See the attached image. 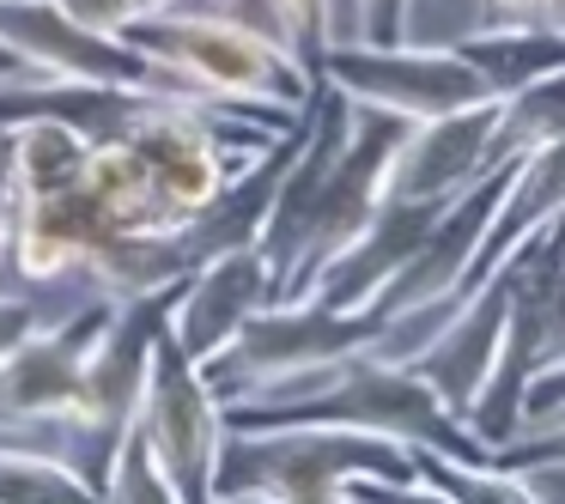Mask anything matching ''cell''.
<instances>
[{
    "mask_svg": "<svg viewBox=\"0 0 565 504\" xmlns=\"http://www.w3.org/2000/svg\"><path fill=\"white\" fill-rule=\"evenodd\" d=\"M286 426L359 431V438L426 450V455H444V462H462V468H492V450L431 389L426 371L395 365V358H377V353L341 358V365L317 371L305 383H286V389L225 401V431H286Z\"/></svg>",
    "mask_w": 565,
    "mask_h": 504,
    "instance_id": "1",
    "label": "cell"
},
{
    "mask_svg": "<svg viewBox=\"0 0 565 504\" xmlns=\"http://www.w3.org/2000/svg\"><path fill=\"white\" fill-rule=\"evenodd\" d=\"M122 43L140 50L147 62H159L164 74H177L207 104H232V110L268 116L280 128H292L317 98V74L292 43L244 25V19L207 13V7L147 13L122 31Z\"/></svg>",
    "mask_w": 565,
    "mask_h": 504,
    "instance_id": "2",
    "label": "cell"
},
{
    "mask_svg": "<svg viewBox=\"0 0 565 504\" xmlns=\"http://www.w3.org/2000/svg\"><path fill=\"white\" fill-rule=\"evenodd\" d=\"M414 450L359 431L286 426V431H225L213 498H292L334 504L353 480H414Z\"/></svg>",
    "mask_w": 565,
    "mask_h": 504,
    "instance_id": "3",
    "label": "cell"
},
{
    "mask_svg": "<svg viewBox=\"0 0 565 504\" xmlns=\"http://www.w3.org/2000/svg\"><path fill=\"white\" fill-rule=\"evenodd\" d=\"M383 334H390V322L377 310H329L317 298H305V304H268L244 322V334L201 377H207V389L220 401H244V395H262V389L305 383L317 371L341 365V358L377 353Z\"/></svg>",
    "mask_w": 565,
    "mask_h": 504,
    "instance_id": "4",
    "label": "cell"
},
{
    "mask_svg": "<svg viewBox=\"0 0 565 504\" xmlns=\"http://www.w3.org/2000/svg\"><path fill=\"white\" fill-rule=\"evenodd\" d=\"M317 86L341 92L359 110H383L402 122H431L475 104H499L492 79L456 43H353L334 37L317 55Z\"/></svg>",
    "mask_w": 565,
    "mask_h": 504,
    "instance_id": "5",
    "label": "cell"
},
{
    "mask_svg": "<svg viewBox=\"0 0 565 504\" xmlns=\"http://www.w3.org/2000/svg\"><path fill=\"white\" fill-rule=\"evenodd\" d=\"M407 128L414 122H402V116L359 110L353 104L347 152H341V164H334L329 195H322L317 219H310L305 244H298V256H292V268L274 286V304H298V298L322 280V268H329L334 256H347V249L371 232V219L390 207V176H395V152H402Z\"/></svg>",
    "mask_w": 565,
    "mask_h": 504,
    "instance_id": "6",
    "label": "cell"
},
{
    "mask_svg": "<svg viewBox=\"0 0 565 504\" xmlns=\"http://www.w3.org/2000/svg\"><path fill=\"white\" fill-rule=\"evenodd\" d=\"M171 304H177V286L116 304L110 329H104L98 353H92V365H86V377H79L74 414H67L62 431L74 438L67 462H79L92 480L104 474L110 450L122 443V431L135 426V414H140L147 371H152V341H159L164 322H171Z\"/></svg>",
    "mask_w": 565,
    "mask_h": 504,
    "instance_id": "7",
    "label": "cell"
},
{
    "mask_svg": "<svg viewBox=\"0 0 565 504\" xmlns=\"http://www.w3.org/2000/svg\"><path fill=\"white\" fill-rule=\"evenodd\" d=\"M0 55L25 79H92V86H128L171 104H207L159 62L128 50L122 37H98V31L74 25L50 0H0Z\"/></svg>",
    "mask_w": 565,
    "mask_h": 504,
    "instance_id": "8",
    "label": "cell"
},
{
    "mask_svg": "<svg viewBox=\"0 0 565 504\" xmlns=\"http://www.w3.org/2000/svg\"><path fill=\"white\" fill-rule=\"evenodd\" d=\"M135 426L164 462V474L177 480V492L189 504H213V474H220V450H225V401L183 358V346L171 341V322L152 341V371Z\"/></svg>",
    "mask_w": 565,
    "mask_h": 504,
    "instance_id": "9",
    "label": "cell"
},
{
    "mask_svg": "<svg viewBox=\"0 0 565 504\" xmlns=\"http://www.w3.org/2000/svg\"><path fill=\"white\" fill-rule=\"evenodd\" d=\"M110 317H116L110 298L86 292L62 322H43L25 346H13L0 358V438H19V431L50 438V431L67 426L79 377H86Z\"/></svg>",
    "mask_w": 565,
    "mask_h": 504,
    "instance_id": "10",
    "label": "cell"
},
{
    "mask_svg": "<svg viewBox=\"0 0 565 504\" xmlns=\"http://www.w3.org/2000/svg\"><path fill=\"white\" fill-rule=\"evenodd\" d=\"M274 304V268L256 244L249 249H225V256H207L183 286H177L171 304V341L183 346V358L195 371H207L225 346L244 334V322L256 310Z\"/></svg>",
    "mask_w": 565,
    "mask_h": 504,
    "instance_id": "11",
    "label": "cell"
},
{
    "mask_svg": "<svg viewBox=\"0 0 565 504\" xmlns=\"http://www.w3.org/2000/svg\"><path fill=\"white\" fill-rule=\"evenodd\" d=\"M499 159V104H475L456 116H431L402 135L390 176V201H450Z\"/></svg>",
    "mask_w": 565,
    "mask_h": 504,
    "instance_id": "12",
    "label": "cell"
},
{
    "mask_svg": "<svg viewBox=\"0 0 565 504\" xmlns=\"http://www.w3.org/2000/svg\"><path fill=\"white\" fill-rule=\"evenodd\" d=\"M116 237V219L104 213V201L86 183L67 195H43V201H19V225H13V274L25 286H62L79 280V268L92 261V249Z\"/></svg>",
    "mask_w": 565,
    "mask_h": 504,
    "instance_id": "13",
    "label": "cell"
},
{
    "mask_svg": "<svg viewBox=\"0 0 565 504\" xmlns=\"http://www.w3.org/2000/svg\"><path fill=\"white\" fill-rule=\"evenodd\" d=\"M7 152H13V183L19 201H43V195H67V189L86 183L92 164V140L67 122H19L0 128Z\"/></svg>",
    "mask_w": 565,
    "mask_h": 504,
    "instance_id": "14",
    "label": "cell"
},
{
    "mask_svg": "<svg viewBox=\"0 0 565 504\" xmlns=\"http://www.w3.org/2000/svg\"><path fill=\"white\" fill-rule=\"evenodd\" d=\"M0 504H104L98 480L50 443L0 438Z\"/></svg>",
    "mask_w": 565,
    "mask_h": 504,
    "instance_id": "15",
    "label": "cell"
},
{
    "mask_svg": "<svg viewBox=\"0 0 565 504\" xmlns=\"http://www.w3.org/2000/svg\"><path fill=\"white\" fill-rule=\"evenodd\" d=\"M98 492H104V504H189L177 492V480L164 474V462L152 455V443L140 438V426H128L122 443L110 450V462L98 474Z\"/></svg>",
    "mask_w": 565,
    "mask_h": 504,
    "instance_id": "16",
    "label": "cell"
},
{
    "mask_svg": "<svg viewBox=\"0 0 565 504\" xmlns=\"http://www.w3.org/2000/svg\"><path fill=\"white\" fill-rule=\"evenodd\" d=\"M565 135V74H547L535 86L499 98V159L541 147V140Z\"/></svg>",
    "mask_w": 565,
    "mask_h": 504,
    "instance_id": "17",
    "label": "cell"
},
{
    "mask_svg": "<svg viewBox=\"0 0 565 504\" xmlns=\"http://www.w3.org/2000/svg\"><path fill=\"white\" fill-rule=\"evenodd\" d=\"M414 462L456 504H547L535 492V480L511 474V468H462V462H444V455H426V450H414Z\"/></svg>",
    "mask_w": 565,
    "mask_h": 504,
    "instance_id": "18",
    "label": "cell"
},
{
    "mask_svg": "<svg viewBox=\"0 0 565 504\" xmlns=\"http://www.w3.org/2000/svg\"><path fill=\"white\" fill-rule=\"evenodd\" d=\"M268 13H274V25H280V37L292 43L310 62V74H317V55L341 37V31H334V0H268Z\"/></svg>",
    "mask_w": 565,
    "mask_h": 504,
    "instance_id": "19",
    "label": "cell"
},
{
    "mask_svg": "<svg viewBox=\"0 0 565 504\" xmlns=\"http://www.w3.org/2000/svg\"><path fill=\"white\" fill-rule=\"evenodd\" d=\"M492 468H511V474H565V419L559 426H541V431H523L516 443L492 450Z\"/></svg>",
    "mask_w": 565,
    "mask_h": 504,
    "instance_id": "20",
    "label": "cell"
},
{
    "mask_svg": "<svg viewBox=\"0 0 565 504\" xmlns=\"http://www.w3.org/2000/svg\"><path fill=\"white\" fill-rule=\"evenodd\" d=\"M353 7V43H414L419 0H347Z\"/></svg>",
    "mask_w": 565,
    "mask_h": 504,
    "instance_id": "21",
    "label": "cell"
},
{
    "mask_svg": "<svg viewBox=\"0 0 565 504\" xmlns=\"http://www.w3.org/2000/svg\"><path fill=\"white\" fill-rule=\"evenodd\" d=\"M559 419H565V365H547V371H535L529 389H523V431L559 426Z\"/></svg>",
    "mask_w": 565,
    "mask_h": 504,
    "instance_id": "22",
    "label": "cell"
},
{
    "mask_svg": "<svg viewBox=\"0 0 565 504\" xmlns=\"http://www.w3.org/2000/svg\"><path fill=\"white\" fill-rule=\"evenodd\" d=\"M347 498L353 504H456L450 492H438L426 474H414V480H353Z\"/></svg>",
    "mask_w": 565,
    "mask_h": 504,
    "instance_id": "23",
    "label": "cell"
},
{
    "mask_svg": "<svg viewBox=\"0 0 565 504\" xmlns=\"http://www.w3.org/2000/svg\"><path fill=\"white\" fill-rule=\"evenodd\" d=\"M50 7H55V13H67L74 25L98 31V37H122V31L140 19L135 0H50Z\"/></svg>",
    "mask_w": 565,
    "mask_h": 504,
    "instance_id": "24",
    "label": "cell"
},
{
    "mask_svg": "<svg viewBox=\"0 0 565 504\" xmlns=\"http://www.w3.org/2000/svg\"><path fill=\"white\" fill-rule=\"evenodd\" d=\"M43 322H50V317H43V304H38V298L0 292V358L13 353V346H25L31 334L43 329Z\"/></svg>",
    "mask_w": 565,
    "mask_h": 504,
    "instance_id": "25",
    "label": "cell"
},
{
    "mask_svg": "<svg viewBox=\"0 0 565 504\" xmlns=\"http://www.w3.org/2000/svg\"><path fill=\"white\" fill-rule=\"evenodd\" d=\"M13 225H19V183H13L7 135H0V261H7V249H13Z\"/></svg>",
    "mask_w": 565,
    "mask_h": 504,
    "instance_id": "26",
    "label": "cell"
},
{
    "mask_svg": "<svg viewBox=\"0 0 565 504\" xmlns=\"http://www.w3.org/2000/svg\"><path fill=\"white\" fill-rule=\"evenodd\" d=\"M492 25H553V0H487Z\"/></svg>",
    "mask_w": 565,
    "mask_h": 504,
    "instance_id": "27",
    "label": "cell"
},
{
    "mask_svg": "<svg viewBox=\"0 0 565 504\" xmlns=\"http://www.w3.org/2000/svg\"><path fill=\"white\" fill-rule=\"evenodd\" d=\"M135 7H140V19H147V13H171V7H183V0H135Z\"/></svg>",
    "mask_w": 565,
    "mask_h": 504,
    "instance_id": "28",
    "label": "cell"
},
{
    "mask_svg": "<svg viewBox=\"0 0 565 504\" xmlns=\"http://www.w3.org/2000/svg\"><path fill=\"white\" fill-rule=\"evenodd\" d=\"M213 504H292V498H213Z\"/></svg>",
    "mask_w": 565,
    "mask_h": 504,
    "instance_id": "29",
    "label": "cell"
},
{
    "mask_svg": "<svg viewBox=\"0 0 565 504\" xmlns=\"http://www.w3.org/2000/svg\"><path fill=\"white\" fill-rule=\"evenodd\" d=\"M553 25H565V0H553Z\"/></svg>",
    "mask_w": 565,
    "mask_h": 504,
    "instance_id": "30",
    "label": "cell"
},
{
    "mask_svg": "<svg viewBox=\"0 0 565 504\" xmlns=\"http://www.w3.org/2000/svg\"><path fill=\"white\" fill-rule=\"evenodd\" d=\"M7 74H19V67H13V62H7V55H0V79H7Z\"/></svg>",
    "mask_w": 565,
    "mask_h": 504,
    "instance_id": "31",
    "label": "cell"
},
{
    "mask_svg": "<svg viewBox=\"0 0 565 504\" xmlns=\"http://www.w3.org/2000/svg\"><path fill=\"white\" fill-rule=\"evenodd\" d=\"M334 504H353V498H347V492H341V498H334Z\"/></svg>",
    "mask_w": 565,
    "mask_h": 504,
    "instance_id": "32",
    "label": "cell"
}]
</instances>
